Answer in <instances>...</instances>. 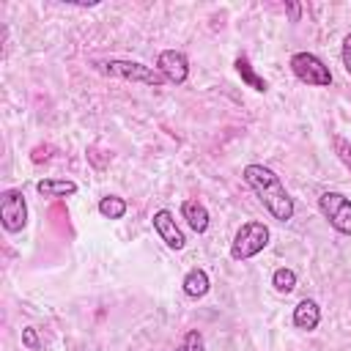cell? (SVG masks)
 Instances as JSON below:
<instances>
[{"label":"cell","mask_w":351,"mask_h":351,"mask_svg":"<svg viewBox=\"0 0 351 351\" xmlns=\"http://www.w3.org/2000/svg\"><path fill=\"white\" fill-rule=\"evenodd\" d=\"M241 176H244L247 186L258 195V200L263 203V208L277 222H288L293 217V197L285 192L282 178L271 167H266V165H247Z\"/></svg>","instance_id":"cell-1"},{"label":"cell","mask_w":351,"mask_h":351,"mask_svg":"<svg viewBox=\"0 0 351 351\" xmlns=\"http://www.w3.org/2000/svg\"><path fill=\"white\" fill-rule=\"evenodd\" d=\"M99 71L107 74V77L132 80V82H143V85H151V88H159L162 82H167L159 74V69H151V66L137 63V60H101L99 63Z\"/></svg>","instance_id":"cell-2"},{"label":"cell","mask_w":351,"mask_h":351,"mask_svg":"<svg viewBox=\"0 0 351 351\" xmlns=\"http://www.w3.org/2000/svg\"><path fill=\"white\" fill-rule=\"evenodd\" d=\"M269 244V228L263 222H244L236 236H233V244H230V258L233 261H247L252 255H258L263 247Z\"/></svg>","instance_id":"cell-3"},{"label":"cell","mask_w":351,"mask_h":351,"mask_svg":"<svg viewBox=\"0 0 351 351\" xmlns=\"http://www.w3.org/2000/svg\"><path fill=\"white\" fill-rule=\"evenodd\" d=\"M291 71L304 85H315V88H329L332 85V71H329V66L315 52H296V55H291Z\"/></svg>","instance_id":"cell-4"},{"label":"cell","mask_w":351,"mask_h":351,"mask_svg":"<svg viewBox=\"0 0 351 351\" xmlns=\"http://www.w3.org/2000/svg\"><path fill=\"white\" fill-rule=\"evenodd\" d=\"M318 208L337 233L351 236V200L343 192H324L318 197Z\"/></svg>","instance_id":"cell-5"},{"label":"cell","mask_w":351,"mask_h":351,"mask_svg":"<svg viewBox=\"0 0 351 351\" xmlns=\"http://www.w3.org/2000/svg\"><path fill=\"white\" fill-rule=\"evenodd\" d=\"M0 222L8 233H19L27 225V203L19 189H5L0 197Z\"/></svg>","instance_id":"cell-6"},{"label":"cell","mask_w":351,"mask_h":351,"mask_svg":"<svg viewBox=\"0 0 351 351\" xmlns=\"http://www.w3.org/2000/svg\"><path fill=\"white\" fill-rule=\"evenodd\" d=\"M156 69H159V74H162L167 82H173V85H181V82H186V77H189V60H186V55L178 52V49H165V52H159Z\"/></svg>","instance_id":"cell-7"},{"label":"cell","mask_w":351,"mask_h":351,"mask_svg":"<svg viewBox=\"0 0 351 351\" xmlns=\"http://www.w3.org/2000/svg\"><path fill=\"white\" fill-rule=\"evenodd\" d=\"M154 230H156V236L170 247V250H184V244H186V239H184V233H181V228L176 225V217L167 211V208H159L156 214H154Z\"/></svg>","instance_id":"cell-8"},{"label":"cell","mask_w":351,"mask_h":351,"mask_svg":"<svg viewBox=\"0 0 351 351\" xmlns=\"http://www.w3.org/2000/svg\"><path fill=\"white\" fill-rule=\"evenodd\" d=\"M318 324H321V307H318V302L302 299L293 307V326L296 329H304V332H313Z\"/></svg>","instance_id":"cell-9"},{"label":"cell","mask_w":351,"mask_h":351,"mask_svg":"<svg viewBox=\"0 0 351 351\" xmlns=\"http://www.w3.org/2000/svg\"><path fill=\"white\" fill-rule=\"evenodd\" d=\"M181 217L186 219V225L195 233H206L208 230V211L200 200H184L181 203Z\"/></svg>","instance_id":"cell-10"},{"label":"cell","mask_w":351,"mask_h":351,"mask_svg":"<svg viewBox=\"0 0 351 351\" xmlns=\"http://www.w3.org/2000/svg\"><path fill=\"white\" fill-rule=\"evenodd\" d=\"M181 285H184V293L189 299H203L208 293V288H211V280H208V274L203 269H189L184 274V282Z\"/></svg>","instance_id":"cell-11"},{"label":"cell","mask_w":351,"mask_h":351,"mask_svg":"<svg viewBox=\"0 0 351 351\" xmlns=\"http://www.w3.org/2000/svg\"><path fill=\"white\" fill-rule=\"evenodd\" d=\"M36 189H38V195H44V197H69V195L77 192V184L69 181V178H41V181L36 184Z\"/></svg>","instance_id":"cell-12"},{"label":"cell","mask_w":351,"mask_h":351,"mask_svg":"<svg viewBox=\"0 0 351 351\" xmlns=\"http://www.w3.org/2000/svg\"><path fill=\"white\" fill-rule=\"evenodd\" d=\"M236 71H239V77H241V80H244V82H247L252 90L266 93V88H269V85H266V80L255 74V69L250 66V60H247L244 55H239V58H236Z\"/></svg>","instance_id":"cell-13"},{"label":"cell","mask_w":351,"mask_h":351,"mask_svg":"<svg viewBox=\"0 0 351 351\" xmlns=\"http://www.w3.org/2000/svg\"><path fill=\"white\" fill-rule=\"evenodd\" d=\"M99 214L107 217V219H121L126 214V200L118 197V195H107L99 200Z\"/></svg>","instance_id":"cell-14"},{"label":"cell","mask_w":351,"mask_h":351,"mask_svg":"<svg viewBox=\"0 0 351 351\" xmlns=\"http://www.w3.org/2000/svg\"><path fill=\"white\" fill-rule=\"evenodd\" d=\"M271 285H274V291H277V293H291V291L296 288V271H293V269L280 266V269L271 274Z\"/></svg>","instance_id":"cell-15"},{"label":"cell","mask_w":351,"mask_h":351,"mask_svg":"<svg viewBox=\"0 0 351 351\" xmlns=\"http://www.w3.org/2000/svg\"><path fill=\"white\" fill-rule=\"evenodd\" d=\"M178 351H206V343H203V335L197 329H189L184 335V343L178 346Z\"/></svg>","instance_id":"cell-16"},{"label":"cell","mask_w":351,"mask_h":351,"mask_svg":"<svg viewBox=\"0 0 351 351\" xmlns=\"http://www.w3.org/2000/svg\"><path fill=\"white\" fill-rule=\"evenodd\" d=\"M332 143H335V151H337L340 162H343V165H346V167L351 170V143H348L346 137H340V134H337V137H335Z\"/></svg>","instance_id":"cell-17"},{"label":"cell","mask_w":351,"mask_h":351,"mask_svg":"<svg viewBox=\"0 0 351 351\" xmlns=\"http://www.w3.org/2000/svg\"><path fill=\"white\" fill-rule=\"evenodd\" d=\"M340 58H343V66H346V71L351 74V33L343 38V49H340Z\"/></svg>","instance_id":"cell-18"},{"label":"cell","mask_w":351,"mask_h":351,"mask_svg":"<svg viewBox=\"0 0 351 351\" xmlns=\"http://www.w3.org/2000/svg\"><path fill=\"white\" fill-rule=\"evenodd\" d=\"M22 343L27 346V348H38V337H36V329L33 326H27V329H22Z\"/></svg>","instance_id":"cell-19"},{"label":"cell","mask_w":351,"mask_h":351,"mask_svg":"<svg viewBox=\"0 0 351 351\" xmlns=\"http://www.w3.org/2000/svg\"><path fill=\"white\" fill-rule=\"evenodd\" d=\"M288 11H291V22H299V5L296 3H288Z\"/></svg>","instance_id":"cell-20"}]
</instances>
